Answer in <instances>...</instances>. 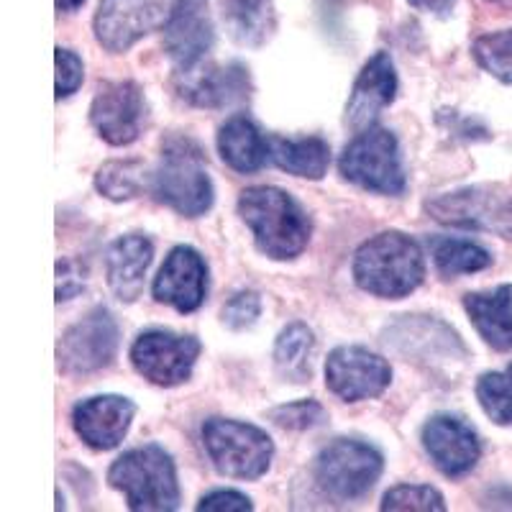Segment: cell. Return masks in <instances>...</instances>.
<instances>
[{"mask_svg": "<svg viewBox=\"0 0 512 512\" xmlns=\"http://www.w3.org/2000/svg\"><path fill=\"white\" fill-rule=\"evenodd\" d=\"M236 208L254 236L256 249L269 259L287 262L308 246L313 223L290 192L280 187H249L239 195Z\"/></svg>", "mask_w": 512, "mask_h": 512, "instance_id": "6da1fadb", "label": "cell"}, {"mask_svg": "<svg viewBox=\"0 0 512 512\" xmlns=\"http://www.w3.org/2000/svg\"><path fill=\"white\" fill-rule=\"evenodd\" d=\"M354 280L369 295L387 300L408 297L425 280L423 249L408 233H377L356 251Z\"/></svg>", "mask_w": 512, "mask_h": 512, "instance_id": "7a4b0ae2", "label": "cell"}, {"mask_svg": "<svg viewBox=\"0 0 512 512\" xmlns=\"http://www.w3.org/2000/svg\"><path fill=\"white\" fill-rule=\"evenodd\" d=\"M154 198L185 218H200L213 208L216 190L205 169V154L187 136L162 144V162L152 175Z\"/></svg>", "mask_w": 512, "mask_h": 512, "instance_id": "3957f363", "label": "cell"}, {"mask_svg": "<svg viewBox=\"0 0 512 512\" xmlns=\"http://www.w3.org/2000/svg\"><path fill=\"white\" fill-rule=\"evenodd\" d=\"M108 482L123 492L134 512H172L180 507L177 466L157 443H146L118 456L108 472Z\"/></svg>", "mask_w": 512, "mask_h": 512, "instance_id": "277c9868", "label": "cell"}, {"mask_svg": "<svg viewBox=\"0 0 512 512\" xmlns=\"http://www.w3.org/2000/svg\"><path fill=\"white\" fill-rule=\"evenodd\" d=\"M338 169L354 185L377 195H402L408 187L400 141L390 128L369 126L354 136L338 159Z\"/></svg>", "mask_w": 512, "mask_h": 512, "instance_id": "5b68a950", "label": "cell"}, {"mask_svg": "<svg viewBox=\"0 0 512 512\" xmlns=\"http://www.w3.org/2000/svg\"><path fill=\"white\" fill-rule=\"evenodd\" d=\"M203 443L216 472L231 479H259L269 472L274 443L262 428L231 418H210L203 425Z\"/></svg>", "mask_w": 512, "mask_h": 512, "instance_id": "8992f818", "label": "cell"}, {"mask_svg": "<svg viewBox=\"0 0 512 512\" xmlns=\"http://www.w3.org/2000/svg\"><path fill=\"white\" fill-rule=\"evenodd\" d=\"M384 469L377 448L354 438H336L315 459V482L336 502H354L372 492Z\"/></svg>", "mask_w": 512, "mask_h": 512, "instance_id": "52a82bcc", "label": "cell"}, {"mask_svg": "<svg viewBox=\"0 0 512 512\" xmlns=\"http://www.w3.org/2000/svg\"><path fill=\"white\" fill-rule=\"evenodd\" d=\"M185 0H100L95 13V39L113 54L128 52L136 41L167 29Z\"/></svg>", "mask_w": 512, "mask_h": 512, "instance_id": "ba28073f", "label": "cell"}, {"mask_svg": "<svg viewBox=\"0 0 512 512\" xmlns=\"http://www.w3.org/2000/svg\"><path fill=\"white\" fill-rule=\"evenodd\" d=\"M118 336L121 333H118V323L111 310H90L59 338V372L70 374V377H85V374L111 367L118 351Z\"/></svg>", "mask_w": 512, "mask_h": 512, "instance_id": "9c48e42d", "label": "cell"}, {"mask_svg": "<svg viewBox=\"0 0 512 512\" xmlns=\"http://www.w3.org/2000/svg\"><path fill=\"white\" fill-rule=\"evenodd\" d=\"M425 208L446 226L477 228L512 239V195L502 187H464L431 200Z\"/></svg>", "mask_w": 512, "mask_h": 512, "instance_id": "30bf717a", "label": "cell"}, {"mask_svg": "<svg viewBox=\"0 0 512 512\" xmlns=\"http://www.w3.org/2000/svg\"><path fill=\"white\" fill-rule=\"evenodd\" d=\"M200 356V341L195 336L154 331L141 333L131 346V364L144 379L157 387H177L192 377L195 361Z\"/></svg>", "mask_w": 512, "mask_h": 512, "instance_id": "8fae6325", "label": "cell"}, {"mask_svg": "<svg viewBox=\"0 0 512 512\" xmlns=\"http://www.w3.org/2000/svg\"><path fill=\"white\" fill-rule=\"evenodd\" d=\"M146 95L139 82H103L90 105V123L111 146L134 144L146 126Z\"/></svg>", "mask_w": 512, "mask_h": 512, "instance_id": "7c38bea8", "label": "cell"}, {"mask_svg": "<svg viewBox=\"0 0 512 512\" xmlns=\"http://www.w3.org/2000/svg\"><path fill=\"white\" fill-rule=\"evenodd\" d=\"M392 382L387 359L364 346H338L326 359L328 390L344 402L372 400L382 395Z\"/></svg>", "mask_w": 512, "mask_h": 512, "instance_id": "4fadbf2b", "label": "cell"}, {"mask_svg": "<svg viewBox=\"0 0 512 512\" xmlns=\"http://www.w3.org/2000/svg\"><path fill=\"white\" fill-rule=\"evenodd\" d=\"M425 454L438 472L451 479L469 474L482 456V441L466 420L456 415H433L420 433Z\"/></svg>", "mask_w": 512, "mask_h": 512, "instance_id": "5bb4252c", "label": "cell"}, {"mask_svg": "<svg viewBox=\"0 0 512 512\" xmlns=\"http://www.w3.org/2000/svg\"><path fill=\"white\" fill-rule=\"evenodd\" d=\"M175 85L180 98L198 108H226L249 98L251 80L244 64H195L177 70Z\"/></svg>", "mask_w": 512, "mask_h": 512, "instance_id": "9a60e30c", "label": "cell"}, {"mask_svg": "<svg viewBox=\"0 0 512 512\" xmlns=\"http://www.w3.org/2000/svg\"><path fill=\"white\" fill-rule=\"evenodd\" d=\"M154 300L180 313H195L208 295V264L192 246H175L154 280Z\"/></svg>", "mask_w": 512, "mask_h": 512, "instance_id": "2e32d148", "label": "cell"}, {"mask_svg": "<svg viewBox=\"0 0 512 512\" xmlns=\"http://www.w3.org/2000/svg\"><path fill=\"white\" fill-rule=\"evenodd\" d=\"M136 405L121 395H98L72 410V428L95 451H111L126 438Z\"/></svg>", "mask_w": 512, "mask_h": 512, "instance_id": "e0dca14e", "label": "cell"}, {"mask_svg": "<svg viewBox=\"0 0 512 512\" xmlns=\"http://www.w3.org/2000/svg\"><path fill=\"white\" fill-rule=\"evenodd\" d=\"M397 98V72L390 54L377 52L361 67L346 103V123L356 131L374 126L379 113Z\"/></svg>", "mask_w": 512, "mask_h": 512, "instance_id": "ac0fdd59", "label": "cell"}, {"mask_svg": "<svg viewBox=\"0 0 512 512\" xmlns=\"http://www.w3.org/2000/svg\"><path fill=\"white\" fill-rule=\"evenodd\" d=\"M384 336H387L384 338L387 346L415 361L456 359V354H466L456 331L443 326L441 320L425 318V315H405L402 320H397L395 326L387 328Z\"/></svg>", "mask_w": 512, "mask_h": 512, "instance_id": "d6986e66", "label": "cell"}, {"mask_svg": "<svg viewBox=\"0 0 512 512\" xmlns=\"http://www.w3.org/2000/svg\"><path fill=\"white\" fill-rule=\"evenodd\" d=\"M205 8L208 0H185L164 29V47L177 70H190L200 64L205 52L213 47V24Z\"/></svg>", "mask_w": 512, "mask_h": 512, "instance_id": "ffe728a7", "label": "cell"}, {"mask_svg": "<svg viewBox=\"0 0 512 512\" xmlns=\"http://www.w3.org/2000/svg\"><path fill=\"white\" fill-rule=\"evenodd\" d=\"M154 244L141 233L121 236L105 251L108 287L121 303H134L144 290L146 272L152 267Z\"/></svg>", "mask_w": 512, "mask_h": 512, "instance_id": "44dd1931", "label": "cell"}, {"mask_svg": "<svg viewBox=\"0 0 512 512\" xmlns=\"http://www.w3.org/2000/svg\"><path fill=\"white\" fill-rule=\"evenodd\" d=\"M464 310L492 349L512 351V285L466 295Z\"/></svg>", "mask_w": 512, "mask_h": 512, "instance_id": "7402d4cb", "label": "cell"}, {"mask_svg": "<svg viewBox=\"0 0 512 512\" xmlns=\"http://www.w3.org/2000/svg\"><path fill=\"white\" fill-rule=\"evenodd\" d=\"M218 154L241 175L259 172L269 162V139H264L256 123L246 116H233L218 131Z\"/></svg>", "mask_w": 512, "mask_h": 512, "instance_id": "603a6c76", "label": "cell"}, {"mask_svg": "<svg viewBox=\"0 0 512 512\" xmlns=\"http://www.w3.org/2000/svg\"><path fill=\"white\" fill-rule=\"evenodd\" d=\"M221 16L228 36L246 49H262L277 31L272 0H221Z\"/></svg>", "mask_w": 512, "mask_h": 512, "instance_id": "cb8c5ba5", "label": "cell"}, {"mask_svg": "<svg viewBox=\"0 0 512 512\" xmlns=\"http://www.w3.org/2000/svg\"><path fill=\"white\" fill-rule=\"evenodd\" d=\"M269 157L287 175L305 177V180H323L331 164V146L320 136L305 139H285L272 136L269 139Z\"/></svg>", "mask_w": 512, "mask_h": 512, "instance_id": "d4e9b609", "label": "cell"}, {"mask_svg": "<svg viewBox=\"0 0 512 512\" xmlns=\"http://www.w3.org/2000/svg\"><path fill=\"white\" fill-rule=\"evenodd\" d=\"M315 336L305 323H290L274 344V367L290 382H308Z\"/></svg>", "mask_w": 512, "mask_h": 512, "instance_id": "484cf974", "label": "cell"}, {"mask_svg": "<svg viewBox=\"0 0 512 512\" xmlns=\"http://www.w3.org/2000/svg\"><path fill=\"white\" fill-rule=\"evenodd\" d=\"M431 251L438 274L446 280H454L459 274L482 272L492 264V254L484 246L466 239H433Z\"/></svg>", "mask_w": 512, "mask_h": 512, "instance_id": "4316f807", "label": "cell"}, {"mask_svg": "<svg viewBox=\"0 0 512 512\" xmlns=\"http://www.w3.org/2000/svg\"><path fill=\"white\" fill-rule=\"evenodd\" d=\"M95 187L103 198L113 200V203L139 198L141 187H144V167L134 159L105 162L95 175Z\"/></svg>", "mask_w": 512, "mask_h": 512, "instance_id": "83f0119b", "label": "cell"}, {"mask_svg": "<svg viewBox=\"0 0 512 512\" xmlns=\"http://www.w3.org/2000/svg\"><path fill=\"white\" fill-rule=\"evenodd\" d=\"M477 400L487 418L512 425V364L502 372H487L477 382Z\"/></svg>", "mask_w": 512, "mask_h": 512, "instance_id": "f1b7e54d", "label": "cell"}, {"mask_svg": "<svg viewBox=\"0 0 512 512\" xmlns=\"http://www.w3.org/2000/svg\"><path fill=\"white\" fill-rule=\"evenodd\" d=\"M472 54L487 75L512 85V29L479 36L472 44Z\"/></svg>", "mask_w": 512, "mask_h": 512, "instance_id": "f546056e", "label": "cell"}, {"mask_svg": "<svg viewBox=\"0 0 512 512\" xmlns=\"http://www.w3.org/2000/svg\"><path fill=\"white\" fill-rule=\"evenodd\" d=\"M382 510H413V512H443L446 502L438 489L428 484H400L390 489L382 500Z\"/></svg>", "mask_w": 512, "mask_h": 512, "instance_id": "4dcf8cb0", "label": "cell"}, {"mask_svg": "<svg viewBox=\"0 0 512 512\" xmlns=\"http://www.w3.org/2000/svg\"><path fill=\"white\" fill-rule=\"evenodd\" d=\"M274 423L285 428V431H310L315 425L326 420V410L315 400H297L290 405H280L269 413Z\"/></svg>", "mask_w": 512, "mask_h": 512, "instance_id": "1f68e13d", "label": "cell"}, {"mask_svg": "<svg viewBox=\"0 0 512 512\" xmlns=\"http://www.w3.org/2000/svg\"><path fill=\"white\" fill-rule=\"evenodd\" d=\"M259 315H262V297L251 290L236 292L221 310L223 323L231 331H246L259 320Z\"/></svg>", "mask_w": 512, "mask_h": 512, "instance_id": "d6a6232c", "label": "cell"}, {"mask_svg": "<svg viewBox=\"0 0 512 512\" xmlns=\"http://www.w3.org/2000/svg\"><path fill=\"white\" fill-rule=\"evenodd\" d=\"M82 77H85L82 59L72 49L57 47V100L70 98L72 93H77V88L82 85Z\"/></svg>", "mask_w": 512, "mask_h": 512, "instance_id": "836d02e7", "label": "cell"}, {"mask_svg": "<svg viewBox=\"0 0 512 512\" xmlns=\"http://www.w3.org/2000/svg\"><path fill=\"white\" fill-rule=\"evenodd\" d=\"M251 500L236 489H216L198 502V512H249Z\"/></svg>", "mask_w": 512, "mask_h": 512, "instance_id": "e575fe53", "label": "cell"}, {"mask_svg": "<svg viewBox=\"0 0 512 512\" xmlns=\"http://www.w3.org/2000/svg\"><path fill=\"white\" fill-rule=\"evenodd\" d=\"M82 290V280L77 274L70 272V262L57 264V303L72 300Z\"/></svg>", "mask_w": 512, "mask_h": 512, "instance_id": "d590c367", "label": "cell"}, {"mask_svg": "<svg viewBox=\"0 0 512 512\" xmlns=\"http://www.w3.org/2000/svg\"><path fill=\"white\" fill-rule=\"evenodd\" d=\"M410 6L418 8L423 13H436V16H443L451 8L456 6V0H410Z\"/></svg>", "mask_w": 512, "mask_h": 512, "instance_id": "8d00e7d4", "label": "cell"}, {"mask_svg": "<svg viewBox=\"0 0 512 512\" xmlns=\"http://www.w3.org/2000/svg\"><path fill=\"white\" fill-rule=\"evenodd\" d=\"M82 3H85V0H57V11L59 13H75Z\"/></svg>", "mask_w": 512, "mask_h": 512, "instance_id": "74e56055", "label": "cell"}, {"mask_svg": "<svg viewBox=\"0 0 512 512\" xmlns=\"http://www.w3.org/2000/svg\"><path fill=\"white\" fill-rule=\"evenodd\" d=\"M489 3H510V0H489Z\"/></svg>", "mask_w": 512, "mask_h": 512, "instance_id": "f35d334b", "label": "cell"}]
</instances>
